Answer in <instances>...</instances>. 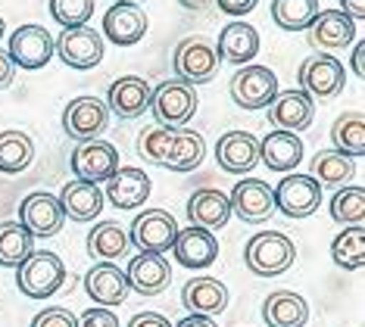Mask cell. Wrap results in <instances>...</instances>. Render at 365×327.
<instances>
[{
  "mask_svg": "<svg viewBox=\"0 0 365 327\" xmlns=\"http://www.w3.org/2000/svg\"><path fill=\"white\" fill-rule=\"evenodd\" d=\"M297 259V246L287 234L281 231H259L247 240V249H244V262L253 274L259 278H278L284 274Z\"/></svg>",
  "mask_w": 365,
  "mask_h": 327,
  "instance_id": "cell-1",
  "label": "cell"
},
{
  "mask_svg": "<svg viewBox=\"0 0 365 327\" xmlns=\"http://www.w3.org/2000/svg\"><path fill=\"white\" fill-rule=\"evenodd\" d=\"M16 284L29 299H47L66 284V265L51 249H35L16 268Z\"/></svg>",
  "mask_w": 365,
  "mask_h": 327,
  "instance_id": "cell-2",
  "label": "cell"
},
{
  "mask_svg": "<svg viewBox=\"0 0 365 327\" xmlns=\"http://www.w3.org/2000/svg\"><path fill=\"white\" fill-rule=\"evenodd\" d=\"M219 53H215V44L203 35H194V38H185L181 44L175 47V56H172V66L178 72V81L185 85H206V81L215 78L219 72Z\"/></svg>",
  "mask_w": 365,
  "mask_h": 327,
  "instance_id": "cell-3",
  "label": "cell"
},
{
  "mask_svg": "<svg viewBox=\"0 0 365 327\" xmlns=\"http://www.w3.org/2000/svg\"><path fill=\"white\" fill-rule=\"evenodd\" d=\"M150 109H153L156 125L178 131L197 115V90L185 85V81H163L153 90Z\"/></svg>",
  "mask_w": 365,
  "mask_h": 327,
  "instance_id": "cell-4",
  "label": "cell"
},
{
  "mask_svg": "<svg viewBox=\"0 0 365 327\" xmlns=\"http://www.w3.org/2000/svg\"><path fill=\"white\" fill-rule=\"evenodd\" d=\"M175 237H178V222L165 209H147V212H140L131 222V231H128L131 246H138L140 253H156V256L172 253Z\"/></svg>",
  "mask_w": 365,
  "mask_h": 327,
  "instance_id": "cell-5",
  "label": "cell"
},
{
  "mask_svg": "<svg viewBox=\"0 0 365 327\" xmlns=\"http://www.w3.org/2000/svg\"><path fill=\"white\" fill-rule=\"evenodd\" d=\"M297 78H300V90L306 97L331 100V97H337L340 90H344L346 69H344V63L334 60L331 53H312V56H306L303 60Z\"/></svg>",
  "mask_w": 365,
  "mask_h": 327,
  "instance_id": "cell-6",
  "label": "cell"
},
{
  "mask_svg": "<svg viewBox=\"0 0 365 327\" xmlns=\"http://www.w3.org/2000/svg\"><path fill=\"white\" fill-rule=\"evenodd\" d=\"M231 100L240 109H269L272 100L278 97V78L269 66H247V69H237L235 78H231Z\"/></svg>",
  "mask_w": 365,
  "mask_h": 327,
  "instance_id": "cell-7",
  "label": "cell"
},
{
  "mask_svg": "<svg viewBox=\"0 0 365 327\" xmlns=\"http://www.w3.org/2000/svg\"><path fill=\"white\" fill-rule=\"evenodd\" d=\"M110 128V109L97 97H76L63 109V131L69 134L76 144L97 140Z\"/></svg>",
  "mask_w": 365,
  "mask_h": 327,
  "instance_id": "cell-8",
  "label": "cell"
},
{
  "mask_svg": "<svg viewBox=\"0 0 365 327\" xmlns=\"http://www.w3.org/2000/svg\"><path fill=\"white\" fill-rule=\"evenodd\" d=\"M72 172H76L78 181H88V184L110 181L119 172V150L101 137L76 144L72 147Z\"/></svg>",
  "mask_w": 365,
  "mask_h": 327,
  "instance_id": "cell-9",
  "label": "cell"
},
{
  "mask_svg": "<svg viewBox=\"0 0 365 327\" xmlns=\"http://www.w3.org/2000/svg\"><path fill=\"white\" fill-rule=\"evenodd\" d=\"M6 56H10L13 66H19V69H29V72L44 69L53 56V35L44 25H22V28L13 31Z\"/></svg>",
  "mask_w": 365,
  "mask_h": 327,
  "instance_id": "cell-10",
  "label": "cell"
},
{
  "mask_svg": "<svg viewBox=\"0 0 365 327\" xmlns=\"http://www.w3.org/2000/svg\"><path fill=\"white\" fill-rule=\"evenodd\" d=\"M275 209L287 218H309L322 206V187L312 175H284L275 190Z\"/></svg>",
  "mask_w": 365,
  "mask_h": 327,
  "instance_id": "cell-11",
  "label": "cell"
},
{
  "mask_svg": "<svg viewBox=\"0 0 365 327\" xmlns=\"http://www.w3.org/2000/svg\"><path fill=\"white\" fill-rule=\"evenodd\" d=\"M103 38L94 28L81 25V28H63L60 38H53V53L72 69H94L103 60Z\"/></svg>",
  "mask_w": 365,
  "mask_h": 327,
  "instance_id": "cell-12",
  "label": "cell"
},
{
  "mask_svg": "<svg viewBox=\"0 0 365 327\" xmlns=\"http://www.w3.org/2000/svg\"><path fill=\"white\" fill-rule=\"evenodd\" d=\"M228 203H231V215H237L247 224H262L265 218H272V212H275V194L259 178L237 181L235 190L228 194Z\"/></svg>",
  "mask_w": 365,
  "mask_h": 327,
  "instance_id": "cell-13",
  "label": "cell"
},
{
  "mask_svg": "<svg viewBox=\"0 0 365 327\" xmlns=\"http://www.w3.org/2000/svg\"><path fill=\"white\" fill-rule=\"evenodd\" d=\"M63 222H66L63 206L53 194L38 190V194H29L19 203V224L31 237H53V234H60Z\"/></svg>",
  "mask_w": 365,
  "mask_h": 327,
  "instance_id": "cell-14",
  "label": "cell"
},
{
  "mask_svg": "<svg viewBox=\"0 0 365 327\" xmlns=\"http://www.w3.org/2000/svg\"><path fill=\"white\" fill-rule=\"evenodd\" d=\"M150 100H153V88L140 75H122L106 90V109L113 115H119V119H138V115H144Z\"/></svg>",
  "mask_w": 365,
  "mask_h": 327,
  "instance_id": "cell-15",
  "label": "cell"
},
{
  "mask_svg": "<svg viewBox=\"0 0 365 327\" xmlns=\"http://www.w3.org/2000/svg\"><path fill=\"white\" fill-rule=\"evenodd\" d=\"M312 119H315V103H312V97H306L300 88L278 90V97L272 100V106H269V122L275 125L278 131L300 134V131L309 128Z\"/></svg>",
  "mask_w": 365,
  "mask_h": 327,
  "instance_id": "cell-16",
  "label": "cell"
},
{
  "mask_svg": "<svg viewBox=\"0 0 365 327\" xmlns=\"http://www.w3.org/2000/svg\"><path fill=\"white\" fill-rule=\"evenodd\" d=\"M85 293L94 299L101 308H113L122 306L128 299V281L115 262H97L94 268H88L85 274Z\"/></svg>",
  "mask_w": 365,
  "mask_h": 327,
  "instance_id": "cell-17",
  "label": "cell"
},
{
  "mask_svg": "<svg viewBox=\"0 0 365 327\" xmlns=\"http://www.w3.org/2000/svg\"><path fill=\"white\" fill-rule=\"evenodd\" d=\"M306 35H309V44L319 50V53L344 50L346 44H353V38H356V22L340 10H322L312 19L309 28H306Z\"/></svg>",
  "mask_w": 365,
  "mask_h": 327,
  "instance_id": "cell-18",
  "label": "cell"
},
{
  "mask_svg": "<svg viewBox=\"0 0 365 327\" xmlns=\"http://www.w3.org/2000/svg\"><path fill=\"white\" fill-rule=\"evenodd\" d=\"M128 290L140 293V296H160L172 281V265L156 253H138L125 268Z\"/></svg>",
  "mask_w": 365,
  "mask_h": 327,
  "instance_id": "cell-19",
  "label": "cell"
},
{
  "mask_svg": "<svg viewBox=\"0 0 365 327\" xmlns=\"http://www.w3.org/2000/svg\"><path fill=\"white\" fill-rule=\"evenodd\" d=\"M215 159H219V169L247 175L259 162V140L250 131H228L215 140Z\"/></svg>",
  "mask_w": 365,
  "mask_h": 327,
  "instance_id": "cell-20",
  "label": "cell"
},
{
  "mask_svg": "<svg viewBox=\"0 0 365 327\" xmlns=\"http://www.w3.org/2000/svg\"><path fill=\"white\" fill-rule=\"evenodd\" d=\"M181 303L190 315H222L228 308V287L219 278H210V274H200V278H190L185 287H181Z\"/></svg>",
  "mask_w": 365,
  "mask_h": 327,
  "instance_id": "cell-21",
  "label": "cell"
},
{
  "mask_svg": "<svg viewBox=\"0 0 365 327\" xmlns=\"http://www.w3.org/2000/svg\"><path fill=\"white\" fill-rule=\"evenodd\" d=\"M172 256L181 268H210L219 259V240L206 228H185L172 243Z\"/></svg>",
  "mask_w": 365,
  "mask_h": 327,
  "instance_id": "cell-22",
  "label": "cell"
},
{
  "mask_svg": "<svg viewBox=\"0 0 365 327\" xmlns=\"http://www.w3.org/2000/svg\"><path fill=\"white\" fill-rule=\"evenodd\" d=\"M150 178H147L144 169H125V165H119V172L113 175L110 181H106V190H103V199H110L115 209H138L147 203V197H150Z\"/></svg>",
  "mask_w": 365,
  "mask_h": 327,
  "instance_id": "cell-23",
  "label": "cell"
},
{
  "mask_svg": "<svg viewBox=\"0 0 365 327\" xmlns=\"http://www.w3.org/2000/svg\"><path fill=\"white\" fill-rule=\"evenodd\" d=\"M103 35L119 47H131L147 35V13L138 4H113L103 16Z\"/></svg>",
  "mask_w": 365,
  "mask_h": 327,
  "instance_id": "cell-24",
  "label": "cell"
},
{
  "mask_svg": "<svg viewBox=\"0 0 365 327\" xmlns=\"http://www.w3.org/2000/svg\"><path fill=\"white\" fill-rule=\"evenodd\" d=\"M215 53H219V60H225V63L247 66L256 53H259V31H256L250 22H240V19L228 22L219 35Z\"/></svg>",
  "mask_w": 365,
  "mask_h": 327,
  "instance_id": "cell-25",
  "label": "cell"
},
{
  "mask_svg": "<svg viewBox=\"0 0 365 327\" xmlns=\"http://www.w3.org/2000/svg\"><path fill=\"white\" fill-rule=\"evenodd\" d=\"M259 159L265 162V169L290 175L297 165L303 162V140H300V134L272 131L269 137L259 140Z\"/></svg>",
  "mask_w": 365,
  "mask_h": 327,
  "instance_id": "cell-26",
  "label": "cell"
},
{
  "mask_svg": "<svg viewBox=\"0 0 365 327\" xmlns=\"http://www.w3.org/2000/svg\"><path fill=\"white\" fill-rule=\"evenodd\" d=\"M56 199L63 206V215L72 218V222H94V218H101L106 203L101 184H88V181H69Z\"/></svg>",
  "mask_w": 365,
  "mask_h": 327,
  "instance_id": "cell-27",
  "label": "cell"
},
{
  "mask_svg": "<svg viewBox=\"0 0 365 327\" xmlns=\"http://www.w3.org/2000/svg\"><path fill=\"white\" fill-rule=\"evenodd\" d=\"M187 218L194 228H206V231H219L228 224L231 218V203H228V194L222 190H212V187H203L197 194H190L187 199Z\"/></svg>",
  "mask_w": 365,
  "mask_h": 327,
  "instance_id": "cell-28",
  "label": "cell"
},
{
  "mask_svg": "<svg viewBox=\"0 0 365 327\" xmlns=\"http://www.w3.org/2000/svg\"><path fill=\"white\" fill-rule=\"evenodd\" d=\"M262 321L269 327H303L309 321V303L294 290H275L262 303Z\"/></svg>",
  "mask_w": 365,
  "mask_h": 327,
  "instance_id": "cell-29",
  "label": "cell"
},
{
  "mask_svg": "<svg viewBox=\"0 0 365 327\" xmlns=\"http://www.w3.org/2000/svg\"><path fill=\"white\" fill-rule=\"evenodd\" d=\"M128 246H131L128 231L122 228L119 222H101L88 234V253L94 256L97 262H113V259L125 256Z\"/></svg>",
  "mask_w": 365,
  "mask_h": 327,
  "instance_id": "cell-30",
  "label": "cell"
},
{
  "mask_svg": "<svg viewBox=\"0 0 365 327\" xmlns=\"http://www.w3.org/2000/svg\"><path fill=\"white\" fill-rule=\"evenodd\" d=\"M31 159H35V140L26 131H0V172L19 175L31 165Z\"/></svg>",
  "mask_w": 365,
  "mask_h": 327,
  "instance_id": "cell-31",
  "label": "cell"
},
{
  "mask_svg": "<svg viewBox=\"0 0 365 327\" xmlns=\"http://www.w3.org/2000/svg\"><path fill=\"white\" fill-rule=\"evenodd\" d=\"M356 175V162L350 156L337 153V150H322L312 156V178L319 187H344Z\"/></svg>",
  "mask_w": 365,
  "mask_h": 327,
  "instance_id": "cell-32",
  "label": "cell"
},
{
  "mask_svg": "<svg viewBox=\"0 0 365 327\" xmlns=\"http://www.w3.org/2000/svg\"><path fill=\"white\" fill-rule=\"evenodd\" d=\"M203 156H206V144H203L200 134L178 128L163 169H169V172H194L197 165L203 162Z\"/></svg>",
  "mask_w": 365,
  "mask_h": 327,
  "instance_id": "cell-33",
  "label": "cell"
},
{
  "mask_svg": "<svg viewBox=\"0 0 365 327\" xmlns=\"http://www.w3.org/2000/svg\"><path fill=\"white\" fill-rule=\"evenodd\" d=\"M331 144L337 153L359 159L365 156V115L362 113H344L331 128Z\"/></svg>",
  "mask_w": 365,
  "mask_h": 327,
  "instance_id": "cell-34",
  "label": "cell"
},
{
  "mask_svg": "<svg viewBox=\"0 0 365 327\" xmlns=\"http://www.w3.org/2000/svg\"><path fill=\"white\" fill-rule=\"evenodd\" d=\"M31 253H35V237L19 222L0 224V265L19 268Z\"/></svg>",
  "mask_w": 365,
  "mask_h": 327,
  "instance_id": "cell-35",
  "label": "cell"
},
{
  "mask_svg": "<svg viewBox=\"0 0 365 327\" xmlns=\"http://www.w3.org/2000/svg\"><path fill=\"white\" fill-rule=\"evenodd\" d=\"M331 259H334L337 268L344 271H359L365 265V231L362 224H353V228L340 231L334 240H331Z\"/></svg>",
  "mask_w": 365,
  "mask_h": 327,
  "instance_id": "cell-36",
  "label": "cell"
},
{
  "mask_svg": "<svg viewBox=\"0 0 365 327\" xmlns=\"http://www.w3.org/2000/svg\"><path fill=\"white\" fill-rule=\"evenodd\" d=\"M319 16V0H272V19L284 31H306Z\"/></svg>",
  "mask_w": 365,
  "mask_h": 327,
  "instance_id": "cell-37",
  "label": "cell"
},
{
  "mask_svg": "<svg viewBox=\"0 0 365 327\" xmlns=\"http://www.w3.org/2000/svg\"><path fill=\"white\" fill-rule=\"evenodd\" d=\"M362 215H365V190L359 184H344L334 197H331V218L337 224H362Z\"/></svg>",
  "mask_w": 365,
  "mask_h": 327,
  "instance_id": "cell-38",
  "label": "cell"
},
{
  "mask_svg": "<svg viewBox=\"0 0 365 327\" xmlns=\"http://www.w3.org/2000/svg\"><path fill=\"white\" fill-rule=\"evenodd\" d=\"M51 16L63 28H81L94 16V0H51Z\"/></svg>",
  "mask_w": 365,
  "mask_h": 327,
  "instance_id": "cell-39",
  "label": "cell"
},
{
  "mask_svg": "<svg viewBox=\"0 0 365 327\" xmlns=\"http://www.w3.org/2000/svg\"><path fill=\"white\" fill-rule=\"evenodd\" d=\"M31 327H78V318L63 306H51L31 318Z\"/></svg>",
  "mask_w": 365,
  "mask_h": 327,
  "instance_id": "cell-40",
  "label": "cell"
},
{
  "mask_svg": "<svg viewBox=\"0 0 365 327\" xmlns=\"http://www.w3.org/2000/svg\"><path fill=\"white\" fill-rule=\"evenodd\" d=\"M78 327H119V318H115L110 308H88L85 315L78 318Z\"/></svg>",
  "mask_w": 365,
  "mask_h": 327,
  "instance_id": "cell-41",
  "label": "cell"
},
{
  "mask_svg": "<svg viewBox=\"0 0 365 327\" xmlns=\"http://www.w3.org/2000/svg\"><path fill=\"white\" fill-rule=\"evenodd\" d=\"M212 4H219V10L225 13V16H235V19H237V16L250 13L253 6L259 4V0H212Z\"/></svg>",
  "mask_w": 365,
  "mask_h": 327,
  "instance_id": "cell-42",
  "label": "cell"
},
{
  "mask_svg": "<svg viewBox=\"0 0 365 327\" xmlns=\"http://www.w3.org/2000/svg\"><path fill=\"white\" fill-rule=\"evenodd\" d=\"M128 327H172V321L165 315H160V312H138L128 321Z\"/></svg>",
  "mask_w": 365,
  "mask_h": 327,
  "instance_id": "cell-43",
  "label": "cell"
},
{
  "mask_svg": "<svg viewBox=\"0 0 365 327\" xmlns=\"http://www.w3.org/2000/svg\"><path fill=\"white\" fill-rule=\"evenodd\" d=\"M13 75H16V66H13V60L4 53V50H0V90L13 85Z\"/></svg>",
  "mask_w": 365,
  "mask_h": 327,
  "instance_id": "cell-44",
  "label": "cell"
},
{
  "mask_svg": "<svg viewBox=\"0 0 365 327\" xmlns=\"http://www.w3.org/2000/svg\"><path fill=\"white\" fill-rule=\"evenodd\" d=\"M340 13H346L350 19H365V0H340Z\"/></svg>",
  "mask_w": 365,
  "mask_h": 327,
  "instance_id": "cell-45",
  "label": "cell"
},
{
  "mask_svg": "<svg viewBox=\"0 0 365 327\" xmlns=\"http://www.w3.org/2000/svg\"><path fill=\"white\" fill-rule=\"evenodd\" d=\"M175 327H219L212 321V318H203V315H190V318H185V321H178Z\"/></svg>",
  "mask_w": 365,
  "mask_h": 327,
  "instance_id": "cell-46",
  "label": "cell"
},
{
  "mask_svg": "<svg viewBox=\"0 0 365 327\" xmlns=\"http://www.w3.org/2000/svg\"><path fill=\"white\" fill-rule=\"evenodd\" d=\"M362 56H365V47H362V44H356V47H353V60H350V69H353L356 75H359V78L365 75V69H362Z\"/></svg>",
  "mask_w": 365,
  "mask_h": 327,
  "instance_id": "cell-47",
  "label": "cell"
},
{
  "mask_svg": "<svg viewBox=\"0 0 365 327\" xmlns=\"http://www.w3.org/2000/svg\"><path fill=\"white\" fill-rule=\"evenodd\" d=\"M181 6H187V10H206V6L212 4V0H178Z\"/></svg>",
  "mask_w": 365,
  "mask_h": 327,
  "instance_id": "cell-48",
  "label": "cell"
},
{
  "mask_svg": "<svg viewBox=\"0 0 365 327\" xmlns=\"http://www.w3.org/2000/svg\"><path fill=\"white\" fill-rule=\"evenodd\" d=\"M4 31H6V22H4V16H0V38H4Z\"/></svg>",
  "mask_w": 365,
  "mask_h": 327,
  "instance_id": "cell-49",
  "label": "cell"
},
{
  "mask_svg": "<svg viewBox=\"0 0 365 327\" xmlns=\"http://www.w3.org/2000/svg\"><path fill=\"white\" fill-rule=\"evenodd\" d=\"M115 4H135V0H115Z\"/></svg>",
  "mask_w": 365,
  "mask_h": 327,
  "instance_id": "cell-50",
  "label": "cell"
}]
</instances>
